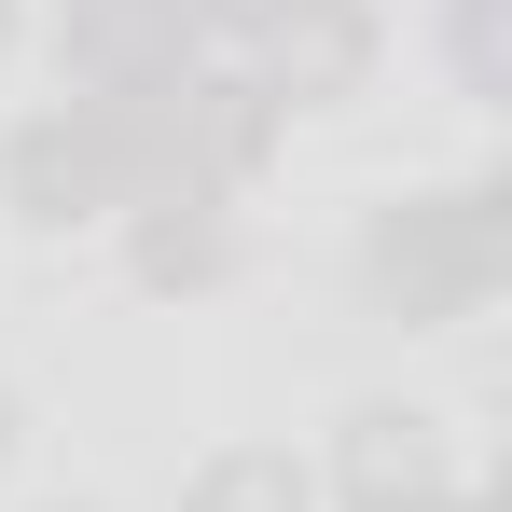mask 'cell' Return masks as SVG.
Here are the masks:
<instances>
[{"mask_svg":"<svg viewBox=\"0 0 512 512\" xmlns=\"http://www.w3.org/2000/svg\"><path fill=\"white\" fill-rule=\"evenodd\" d=\"M499 194H429V208H402L388 236H374V291L402 305V319H457V305H485L499 291Z\"/></svg>","mask_w":512,"mask_h":512,"instance_id":"cell-1","label":"cell"},{"mask_svg":"<svg viewBox=\"0 0 512 512\" xmlns=\"http://www.w3.org/2000/svg\"><path fill=\"white\" fill-rule=\"evenodd\" d=\"M125 194H139V153H125V125H111L97 97L14 125V208H28V222H97V208H125Z\"/></svg>","mask_w":512,"mask_h":512,"instance_id":"cell-2","label":"cell"},{"mask_svg":"<svg viewBox=\"0 0 512 512\" xmlns=\"http://www.w3.org/2000/svg\"><path fill=\"white\" fill-rule=\"evenodd\" d=\"M360 56H374V28L346 0H277L263 14V97H346Z\"/></svg>","mask_w":512,"mask_h":512,"instance_id":"cell-3","label":"cell"},{"mask_svg":"<svg viewBox=\"0 0 512 512\" xmlns=\"http://www.w3.org/2000/svg\"><path fill=\"white\" fill-rule=\"evenodd\" d=\"M139 208H167V222H139V277H153V291L222 277V208H208V180H153Z\"/></svg>","mask_w":512,"mask_h":512,"instance_id":"cell-4","label":"cell"},{"mask_svg":"<svg viewBox=\"0 0 512 512\" xmlns=\"http://www.w3.org/2000/svg\"><path fill=\"white\" fill-rule=\"evenodd\" d=\"M346 485H360V512H388V499H443V457H429V429H416V416H360Z\"/></svg>","mask_w":512,"mask_h":512,"instance_id":"cell-5","label":"cell"},{"mask_svg":"<svg viewBox=\"0 0 512 512\" xmlns=\"http://www.w3.org/2000/svg\"><path fill=\"white\" fill-rule=\"evenodd\" d=\"M194 512H305V485H291V457H222L194 485Z\"/></svg>","mask_w":512,"mask_h":512,"instance_id":"cell-6","label":"cell"},{"mask_svg":"<svg viewBox=\"0 0 512 512\" xmlns=\"http://www.w3.org/2000/svg\"><path fill=\"white\" fill-rule=\"evenodd\" d=\"M0 42H14V0H0Z\"/></svg>","mask_w":512,"mask_h":512,"instance_id":"cell-7","label":"cell"},{"mask_svg":"<svg viewBox=\"0 0 512 512\" xmlns=\"http://www.w3.org/2000/svg\"><path fill=\"white\" fill-rule=\"evenodd\" d=\"M0 443H14V402H0Z\"/></svg>","mask_w":512,"mask_h":512,"instance_id":"cell-8","label":"cell"}]
</instances>
